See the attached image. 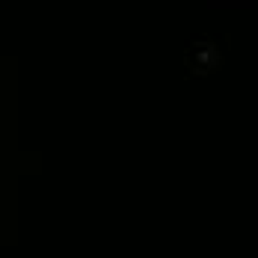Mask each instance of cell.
Wrapping results in <instances>:
<instances>
[{"label":"cell","instance_id":"obj_1","mask_svg":"<svg viewBox=\"0 0 258 258\" xmlns=\"http://www.w3.org/2000/svg\"><path fill=\"white\" fill-rule=\"evenodd\" d=\"M223 65V56H220V48L217 45H211V42H199L196 45V74H208V71H214V68H220Z\"/></svg>","mask_w":258,"mask_h":258}]
</instances>
